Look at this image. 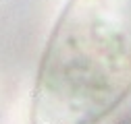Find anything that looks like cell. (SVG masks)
<instances>
[{"instance_id": "cell-1", "label": "cell", "mask_w": 131, "mask_h": 124, "mask_svg": "<svg viewBox=\"0 0 131 124\" xmlns=\"http://www.w3.org/2000/svg\"><path fill=\"white\" fill-rule=\"evenodd\" d=\"M131 95V0H67L31 87L29 124H102Z\"/></svg>"}, {"instance_id": "cell-2", "label": "cell", "mask_w": 131, "mask_h": 124, "mask_svg": "<svg viewBox=\"0 0 131 124\" xmlns=\"http://www.w3.org/2000/svg\"><path fill=\"white\" fill-rule=\"evenodd\" d=\"M0 99H2V81H0Z\"/></svg>"}]
</instances>
